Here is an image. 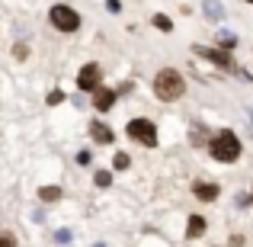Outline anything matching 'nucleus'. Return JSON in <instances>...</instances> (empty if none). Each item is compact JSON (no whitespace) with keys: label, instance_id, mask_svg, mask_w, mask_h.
<instances>
[{"label":"nucleus","instance_id":"1","mask_svg":"<svg viewBox=\"0 0 253 247\" xmlns=\"http://www.w3.org/2000/svg\"><path fill=\"white\" fill-rule=\"evenodd\" d=\"M183 93H186V81H183V74H179V71L164 68L161 74L154 77V97H157V99L173 103V99H179Z\"/></svg>","mask_w":253,"mask_h":247},{"label":"nucleus","instance_id":"2","mask_svg":"<svg viewBox=\"0 0 253 247\" xmlns=\"http://www.w3.org/2000/svg\"><path fill=\"white\" fill-rule=\"evenodd\" d=\"M209 151L218 164H234L237 157H241V142H237V135L231 129H224V132H218V135H211Z\"/></svg>","mask_w":253,"mask_h":247},{"label":"nucleus","instance_id":"3","mask_svg":"<svg viewBox=\"0 0 253 247\" xmlns=\"http://www.w3.org/2000/svg\"><path fill=\"white\" fill-rule=\"evenodd\" d=\"M48 19H51V26L61 29V32H77L81 29V16H77V10L68 6V3H55L48 10Z\"/></svg>","mask_w":253,"mask_h":247},{"label":"nucleus","instance_id":"4","mask_svg":"<svg viewBox=\"0 0 253 247\" xmlns=\"http://www.w3.org/2000/svg\"><path fill=\"white\" fill-rule=\"evenodd\" d=\"M125 132H128V138H135L138 145H148V148L157 145V125L148 122V119H131Z\"/></svg>","mask_w":253,"mask_h":247},{"label":"nucleus","instance_id":"5","mask_svg":"<svg viewBox=\"0 0 253 247\" xmlns=\"http://www.w3.org/2000/svg\"><path fill=\"white\" fill-rule=\"evenodd\" d=\"M192 51H196L199 58H209L211 64H218V68H224V71H234V58H231L228 51H221V49H209V45H192Z\"/></svg>","mask_w":253,"mask_h":247},{"label":"nucleus","instance_id":"6","mask_svg":"<svg viewBox=\"0 0 253 247\" xmlns=\"http://www.w3.org/2000/svg\"><path fill=\"white\" fill-rule=\"evenodd\" d=\"M99 77H103V71H99V64H84L81 74H77V87L86 93L99 90Z\"/></svg>","mask_w":253,"mask_h":247},{"label":"nucleus","instance_id":"7","mask_svg":"<svg viewBox=\"0 0 253 247\" xmlns=\"http://www.w3.org/2000/svg\"><path fill=\"white\" fill-rule=\"evenodd\" d=\"M90 135H93V142H96V145H112V138H116L109 125H106V122H96V119L90 122Z\"/></svg>","mask_w":253,"mask_h":247},{"label":"nucleus","instance_id":"8","mask_svg":"<svg viewBox=\"0 0 253 247\" xmlns=\"http://www.w3.org/2000/svg\"><path fill=\"white\" fill-rule=\"evenodd\" d=\"M218 193H221V190H218V183H196V186H192V196L202 199V202H215Z\"/></svg>","mask_w":253,"mask_h":247},{"label":"nucleus","instance_id":"9","mask_svg":"<svg viewBox=\"0 0 253 247\" xmlns=\"http://www.w3.org/2000/svg\"><path fill=\"white\" fill-rule=\"evenodd\" d=\"M205 228H209V222H205L202 215H189V225H186V238L189 241H196V238L205 235Z\"/></svg>","mask_w":253,"mask_h":247},{"label":"nucleus","instance_id":"10","mask_svg":"<svg viewBox=\"0 0 253 247\" xmlns=\"http://www.w3.org/2000/svg\"><path fill=\"white\" fill-rule=\"evenodd\" d=\"M116 97H119L116 90H96L93 103H96V109H99V112H109V109H112V103H116Z\"/></svg>","mask_w":253,"mask_h":247},{"label":"nucleus","instance_id":"11","mask_svg":"<svg viewBox=\"0 0 253 247\" xmlns=\"http://www.w3.org/2000/svg\"><path fill=\"white\" fill-rule=\"evenodd\" d=\"M202 10H205V19H211V23H218L224 16V6L218 0H202Z\"/></svg>","mask_w":253,"mask_h":247},{"label":"nucleus","instance_id":"12","mask_svg":"<svg viewBox=\"0 0 253 247\" xmlns=\"http://www.w3.org/2000/svg\"><path fill=\"white\" fill-rule=\"evenodd\" d=\"M39 199H42V202H58V199H61V190H58V186H42V190H39Z\"/></svg>","mask_w":253,"mask_h":247},{"label":"nucleus","instance_id":"13","mask_svg":"<svg viewBox=\"0 0 253 247\" xmlns=\"http://www.w3.org/2000/svg\"><path fill=\"white\" fill-rule=\"evenodd\" d=\"M215 39H218V45H221V51H231L237 45V36H234V32H218Z\"/></svg>","mask_w":253,"mask_h":247},{"label":"nucleus","instance_id":"14","mask_svg":"<svg viewBox=\"0 0 253 247\" xmlns=\"http://www.w3.org/2000/svg\"><path fill=\"white\" fill-rule=\"evenodd\" d=\"M128 164H131V157L125 154V151H119V154L112 157V167H116V170H125V167H128Z\"/></svg>","mask_w":253,"mask_h":247},{"label":"nucleus","instance_id":"15","mask_svg":"<svg viewBox=\"0 0 253 247\" xmlns=\"http://www.w3.org/2000/svg\"><path fill=\"white\" fill-rule=\"evenodd\" d=\"M154 26H157V29H161V32H170V29H173V23H170L167 16H161V13H157V16H154Z\"/></svg>","mask_w":253,"mask_h":247},{"label":"nucleus","instance_id":"16","mask_svg":"<svg viewBox=\"0 0 253 247\" xmlns=\"http://www.w3.org/2000/svg\"><path fill=\"white\" fill-rule=\"evenodd\" d=\"M192 145H196V148H199V145H209V142H205V138H209V135H205V129H192Z\"/></svg>","mask_w":253,"mask_h":247},{"label":"nucleus","instance_id":"17","mask_svg":"<svg viewBox=\"0 0 253 247\" xmlns=\"http://www.w3.org/2000/svg\"><path fill=\"white\" fill-rule=\"evenodd\" d=\"M112 183V173L109 170H96V186H109Z\"/></svg>","mask_w":253,"mask_h":247},{"label":"nucleus","instance_id":"18","mask_svg":"<svg viewBox=\"0 0 253 247\" xmlns=\"http://www.w3.org/2000/svg\"><path fill=\"white\" fill-rule=\"evenodd\" d=\"M0 247H16V238L10 231H0Z\"/></svg>","mask_w":253,"mask_h":247},{"label":"nucleus","instance_id":"19","mask_svg":"<svg viewBox=\"0 0 253 247\" xmlns=\"http://www.w3.org/2000/svg\"><path fill=\"white\" fill-rule=\"evenodd\" d=\"M61 99H64V93H61V90H55V93H48V103H51V106H58V103H61Z\"/></svg>","mask_w":253,"mask_h":247},{"label":"nucleus","instance_id":"20","mask_svg":"<svg viewBox=\"0 0 253 247\" xmlns=\"http://www.w3.org/2000/svg\"><path fill=\"white\" fill-rule=\"evenodd\" d=\"M55 238H58V241H61V244H68V241H71V231H68V228H61V231H58Z\"/></svg>","mask_w":253,"mask_h":247},{"label":"nucleus","instance_id":"21","mask_svg":"<svg viewBox=\"0 0 253 247\" xmlns=\"http://www.w3.org/2000/svg\"><path fill=\"white\" fill-rule=\"evenodd\" d=\"M26 51H29L26 45H16V49H13V55H16V58H26Z\"/></svg>","mask_w":253,"mask_h":247},{"label":"nucleus","instance_id":"22","mask_svg":"<svg viewBox=\"0 0 253 247\" xmlns=\"http://www.w3.org/2000/svg\"><path fill=\"white\" fill-rule=\"evenodd\" d=\"M96 247H103V244H96Z\"/></svg>","mask_w":253,"mask_h":247}]
</instances>
